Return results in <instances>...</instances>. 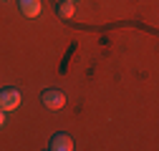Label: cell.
Listing matches in <instances>:
<instances>
[{
    "label": "cell",
    "instance_id": "8992f818",
    "mask_svg": "<svg viewBox=\"0 0 159 151\" xmlns=\"http://www.w3.org/2000/svg\"><path fill=\"white\" fill-rule=\"evenodd\" d=\"M5 121H8V113H5V111H0V128L5 126Z\"/></svg>",
    "mask_w": 159,
    "mask_h": 151
},
{
    "label": "cell",
    "instance_id": "52a82bcc",
    "mask_svg": "<svg viewBox=\"0 0 159 151\" xmlns=\"http://www.w3.org/2000/svg\"><path fill=\"white\" fill-rule=\"evenodd\" d=\"M0 3H5V0H0Z\"/></svg>",
    "mask_w": 159,
    "mask_h": 151
},
{
    "label": "cell",
    "instance_id": "7a4b0ae2",
    "mask_svg": "<svg viewBox=\"0 0 159 151\" xmlns=\"http://www.w3.org/2000/svg\"><path fill=\"white\" fill-rule=\"evenodd\" d=\"M41 101H43L46 108L58 111V108H63V106H66V93H63V91H58V88H46V91L41 93Z\"/></svg>",
    "mask_w": 159,
    "mask_h": 151
},
{
    "label": "cell",
    "instance_id": "ba28073f",
    "mask_svg": "<svg viewBox=\"0 0 159 151\" xmlns=\"http://www.w3.org/2000/svg\"><path fill=\"white\" fill-rule=\"evenodd\" d=\"M71 3H76V0H71Z\"/></svg>",
    "mask_w": 159,
    "mask_h": 151
},
{
    "label": "cell",
    "instance_id": "5b68a950",
    "mask_svg": "<svg viewBox=\"0 0 159 151\" xmlns=\"http://www.w3.org/2000/svg\"><path fill=\"white\" fill-rule=\"evenodd\" d=\"M56 13H58V18H63V20H71L73 13H76V8H73L71 0H61V3H58V8H56Z\"/></svg>",
    "mask_w": 159,
    "mask_h": 151
},
{
    "label": "cell",
    "instance_id": "3957f363",
    "mask_svg": "<svg viewBox=\"0 0 159 151\" xmlns=\"http://www.w3.org/2000/svg\"><path fill=\"white\" fill-rule=\"evenodd\" d=\"M48 149L51 151H73V139L68 136V134H56V136H51V141H48Z\"/></svg>",
    "mask_w": 159,
    "mask_h": 151
},
{
    "label": "cell",
    "instance_id": "6da1fadb",
    "mask_svg": "<svg viewBox=\"0 0 159 151\" xmlns=\"http://www.w3.org/2000/svg\"><path fill=\"white\" fill-rule=\"evenodd\" d=\"M20 103H23V96H20V91H18V88H3V91H0V111L10 113Z\"/></svg>",
    "mask_w": 159,
    "mask_h": 151
},
{
    "label": "cell",
    "instance_id": "277c9868",
    "mask_svg": "<svg viewBox=\"0 0 159 151\" xmlns=\"http://www.w3.org/2000/svg\"><path fill=\"white\" fill-rule=\"evenodd\" d=\"M18 8H20V13H23L25 18H38L41 10H43L41 0H18Z\"/></svg>",
    "mask_w": 159,
    "mask_h": 151
}]
</instances>
